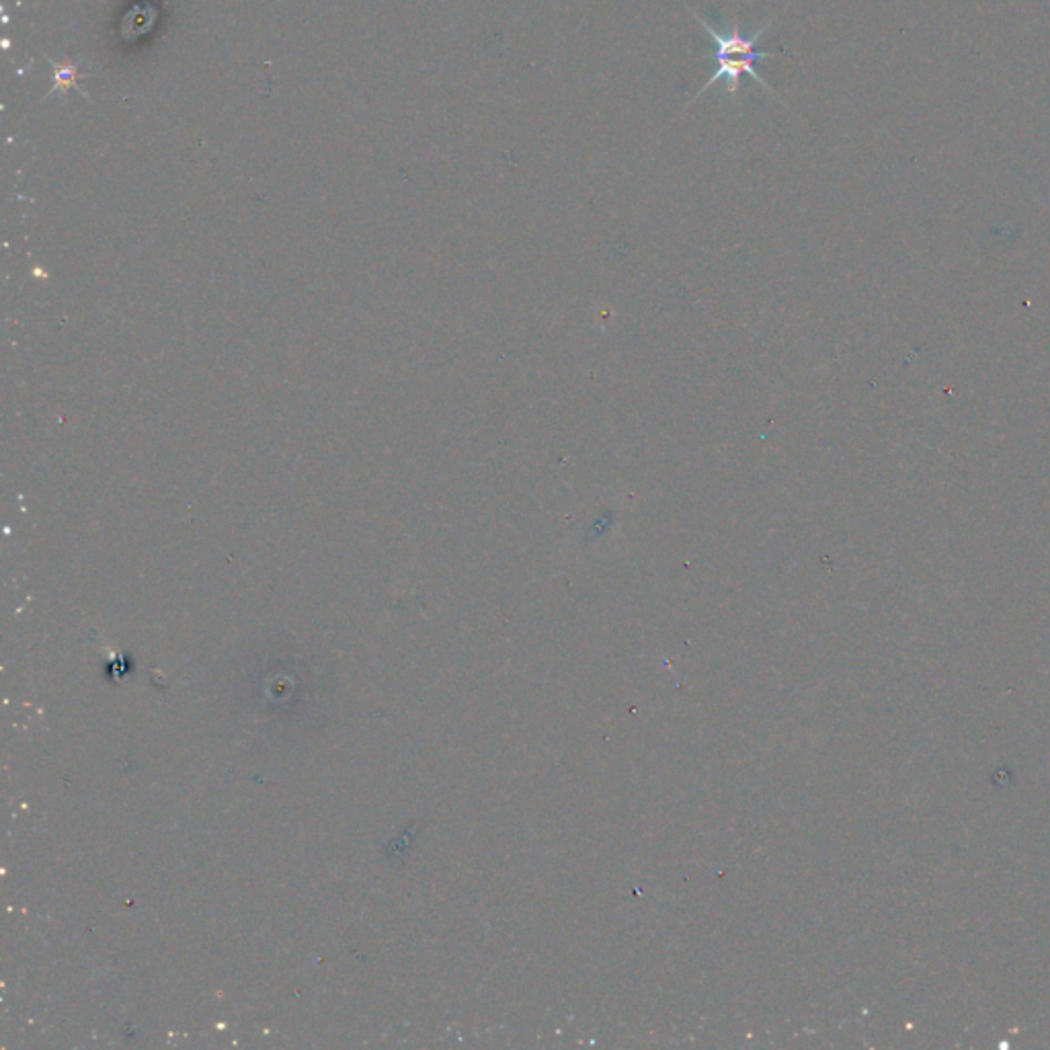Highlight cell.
I'll list each match as a JSON object with an SVG mask.
<instances>
[{
    "mask_svg": "<svg viewBox=\"0 0 1050 1050\" xmlns=\"http://www.w3.org/2000/svg\"><path fill=\"white\" fill-rule=\"evenodd\" d=\"M695 21L704 27L706 35L711 37L712 46H714V51H712L711 60L716 62V70L712 72L711 79L708 82H704V86L695 93L694 99L690 103H695L697 99L702 97L711 86L718 84V82L725 81V86H727V93L730 97H737L739 93V86H741V79L743 74L751 77L753 81L760 84L761 89H765L768 93H774L772 86L768 82L763 81L760 77V72L755 70V65L765 60V58H774L777 56V51H761L758 48L763 33L770 30L772 23H765L761 25L758 32L753 35H745L739 27L737 21H732V25L728 27V32H718L716 27H712L711 23H706V19L702 15H697L695 11H692Z\"/></svg>",
    "mask_w": 1050,
    "mask_h": 1050,
    "instance_id": "6da1fadb",
    "label": "cell"
}]
</instances>
